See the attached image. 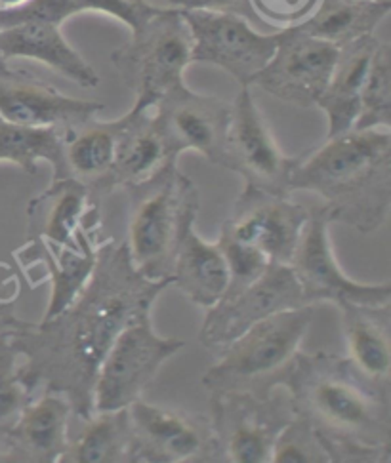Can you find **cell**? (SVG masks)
<instances>
[{
  "mask_svg": "<svg viewBox=\"0 0 391 463\" xmlns=\"http://www.w3.org/2000/svg\"><path fill=\"white\" fill-rule=\"evenodd\" d=\"M294 414L287 387L265 397L241 391L210 393L208 461L270 463L273 444Z\"/></svg>",
  "mask_w": 391,
  "mask_h": 463,
  "instance_id": "obj_7",
  "label": "cell"
},
{
  "mask_svg": "<svg viewBox=\"0 0 391 463\" xmlns=\"http://www.w3.org/2000/svg\"><path fill=\"white\" fill-rule=\"evenodd\" d=\"M378 3H391V0H378Z\"/></svg>",
  "mask_w": 391,
  "mask_h": 463,
  "instance_id": "obj_40",
  "label": "cell"
},
{
  "mask_svg": "<svg viewBox=\"0 0 391 463\" xmlns=\"http://www.w3.org/2000/svg\"><path fill=\"white\" fill-rule=\"evenodd\" d=\"M27 0H0V10H8V8H15L25 5Z\"/></svg>",
  "mask_w": 391,
  "mask_h": 463,
  "instance_id": "obj_38",
  "label": "cell"
},
{
  "mask_svg": "<svg viewBox=\"0 0 391 463\" xmlns=\"http://www.w3.org/2000/svg\"><path fill=\"white\" fill-rule=\"evenodd\" d=\"M284 387L294 412L323 437L332 463L389 461L391 399L365 383L348 359L300 353Z\"/></svg>",
  "mask_w": 391,
  "mask_h": 463,
  "instance_id": "obj_2",
  "label": "cell"
},
{
  "mask_svg": "<svg viewBox=\"0 0 391 463\" xmlns=\"http://www.w3.org/2000/svg\"><path fill=\"white\" fill-rule=\"evenodd\" d=\"M231 103L177 86L153 105V118L170 156L197 151L222 168Z\"/></svg>",
  "mask_w": 391,
  "mask_h": 463,
  "instance_id": "obj_15",
  "label": "cell"
},
{
  "mask_svg": "<svg viewBox=\"0 0 391 463\" xmlns=\"http://www.w3.org/2000/svg\"><path fill=\"white\" fill-rule=\"evenodd\" d=\"M98 231L100 225L86 227L79 248L62 246L44 239H27V242L14 252L25 271L41 267L44 279L50 280L52 288L43 320L62 313L91 280L98 260Z\"/></svg>",
  "mask_w": 391,
  "mask_h": 463,
  "instance_id": "obj_19",
  "label": "cell"
},
{
  "mask_svg": "<svg viewBox=\"0 0 391 463\" xmlns=\"http://www.w3.org/2000/svg\"><path fill=\"white\" fill-rule=\"evenodd\" d=\"M310 208L256 187H246L237 197L218 239L243 244L268 258L270 263L289 265L296 250Z\"/></svg>",
  "mask_w": 391,
  "mask_h": 463,
  "instance_id": "obj_11",
  "label": "cell"
},
{
  "mask_svg": "<svg viewBox=\"0 0 391 463\" xmlns=\"http://www.w3.org/2000/svg\"><path fill=\"white\" fill-rule=\"evenodd\" d=\"M378 44L380 41L375 34H365L361 39L340 46L329 84L315 105L327 115V137L344 134L353 128L359 113L363 84Z\"/></svg>",
  "mask_w": 391,
  "mask_h": 463,
  "instance_id": "obj_24",
  "label": "cell"
},
{
  "mask_svg": "<svg viewBox=\"0 0 391 463\" xmlns=\"http://www.w3.org/2000/svg\"><path fill=\"white\" fill-rule=\"evenodd\" d=\"M81 421V430L69 433L67 452L60 463H132L129 408L94 412Z\"/></svg>",
  "mask_w": 391,
  "mask_h": 463,
  "instance_id": "obj_27",
  "label": "cell"
},
{
  "mask_svg": "<svg viewBox=\"0 0 391 463\" xmlns=\"http://www.w3.org/2000/svg\"><path fill=\"white\" fill-rule=\"evenodd\" d=\"M60 27L50 22H24L0 29L3 58L6 61L15 58L41 61L82 88L100 86L94 67L65 41Z\"/></svg>",
  "mask_w": 391,
  "mask_h": 463,
  "instance_id": "obj_23",
  "label": "cell"
},
{
  "mask_svg": "<svg viewBox=\"0 0 391 463\" xmlns=\"http://www.w3.org/2000/svg\"><path fill=\"white\" fill-rule=\"evenodd\" d=\"M103 103L77 99L25 71L0 73V118L22 127L71 128L98 117Z\"/></svg>",
  "mask_w": 391,
  "mask_h": 463,
  "instance_id": "obj_17",
  "label": "cell"
},
{
  "mask_svg": "<svg viewBox=\"0 0 391 463\" xmlns=\"http://www.w3.org/2000/svg\"><path fill=\"white\" fill-rule=\"evenodd\" d=\"M191 31V63L224 69L239 86H251L279 44L281 31L260 33L237 14L182 10Z\"/></svg>",
  "mask_w": 391,
  "mask_h": 463,
  "instance_id": "obj_10",
  "label": "cell"
},
{
  "mask_svg": "<svg viewBox=\"0 0 391 463\" xmlns=\"http://www.w3.org/2000/svg\"><path fill=\"white\" fill-rule=\"evenodd\" d=\"M122 117L124 124L117 139L113 165L92 193L96 201L115 189H124L148 180L167 160L174 158L165 146L161 132L157 130L153 107L151 109L132 107Z\"/></svg>",
  "mask_w": 391,
  "mask_h": 463,
  "instance_id": "obj_22",
  "label": "cell"
},
{
  "mask_svg": "<svg viewBox=\"0 0 391 463\" xmlns=\"http://www.w3.org/2000/svg\"><path fill=\"white\" fill-rule=\"evenodd\" d=\"M22 320L14 315V304H5L0 301V334L12 332Z\"/></svg>",
  "mask_w": 391,
  "mask_h": 463,
  "instance_id": "obj_37",
  "label": "cell"
},
{
  "mask_svg": "<svg viewBox=\"0 0 391 463\" xmlns=\"http://www.w3.org/2000/svg\"><path fill=\"white\" fill-rule=\"evenodd\" d=\"M91 225H101L100 201L77 177L52 180L27 206V239L79 248L82 231Z\"/></svg>",
  "mask_w": 391,
  "mask_h": 463,
  "instance_id": "obj_20",
  "label": "cell"
},
{
  "mask_svg": "<svg viewBox=\"0 0 391 463\" xmlns=\"http://www.w3.org/2000/svg\"><path fill=\"white\" fill-rule=\"evenodd\" d=\"M122 124L124 117L110 122L94 117L63 130L65 172L91 187V193H94L113 165Z\"/></svg>",
  "mask_w": 391,
  "mask_h": 463,
  "instance_id": "obj_26",
  "label": "cell"
},
{
  "mask_svg": "<svg viewBox=\"0 0 391 463\" xmlns=\"http://www.w3.org/2000/svg\"><path fill=\"white\" fill-rule=\"evenodd\" d=\"M313 317L315 306H304L260 320L220 349L222 357L203 373V385L210 393L241 391L260 397L284 387Z\"/></svg>",
  "mask_w": 391,
  "mask_h": 463,
  "instance_id": "obj_5",
  "label": "cell"
},
{
  "mask_svg": "<svg viewBox=\"0 0 391 463\" xmlns=\"http://www.w3.org/2000/svg\"><path fill=\"white\" fill-rule=\"evenodd\" d=\"M63 130L58 127H22L0 118V163H12L27 174H37L39 160H44L54 170L52 180L67 177Z\"/></svg>",
  "mask_w": 391,
  "mask_h": 463,
  "instance_id": "obj_29",
  "label": "cell"
},
{
  "mask_svg": "<svg viewBox=\"0 0 391 463\" xmlns=\"http://www.w3.org/2000/svg\"><path fill=\"white\" fill-rule=\"evenodd\" d=\"M34 395L22 378L20 354L8 334H0V442Z\"/></svg>",
  "mask_w": 391,
  "mask_h": 463,
  "instance_id": "obj_31",
  "label": "cell"
},
{
  "mask_svg": "<svg viewBox=\"0 0 391 463\" xmlns=\"http://www.w3.org/2000/svg\"><path fill=\"white\" fill-rule=\"evenodd\" d=\"M340 48L315 39L298 27L281 29L272 60L254 75L251 86L301 109L315 107L323 96Z\"/></svg>",
  "mask_w": 391,
  "mask_h": 463,
  "instance_id": "obj_14",
  "label": "cell"
},
{
  "mask_svg": "<svg viewBox=\"0 0 391 463\" xmlns=\"http://www.w3.org/2000/svg\"><path fill=\"white\" fill-rule=\"evenodd\" d=\"M127 408L134 463L208 461V418L141 399Z\"/></svg>",
  "mask_w": 391,
  "mask_h": 463,
  "instance_id": "obj_16",
  "label": "cell"
},
{
  "mask_svg": "<svg viewBox=\"0 0 391 463\" xmlns=\"http://www.w3.org/2000/svg\"><path fill=\"white\" fill-rule=\"evenodd\" d=\"M391 127V46L380 43L372 56L368 73L361 90L359 113L355 118V130Z\"/></svg>",
  "mask_w": 391,
  "mask_h": 463,
  "instance_id": "obj_30",
  "label": "cell"
},
{
  "mask_svg": "<svg viewBox=\"0 0 391 463\" xmlns=\"http://www.w3.org/2000/svg\"><path fill=\"white\" fill-rule=\"evenodd\" d=\"M79 6L81 12H103L117 17L130 31H136L141 24H146L161 6H155L148 0H71Z\"/></svg>",
  "mask_w": 391,
  "mask_h": 463,
  "instance_id": "obj_34",
  "label": "cell"
},
{
  "mask_svg": "<svg viewBox=\"0 0 391 463\" xmlns=\"http://www.w3.org/2000/svg\"><path fill=\"white\" fill-rule=\"evenodd\" d=\"M296 191L317 194L330 223L375 233L391 210V132L351 128L327 137L298 158L289 180V193Z\"/></svg>",
  "mask_w": 391,
  "mask_h": 463,
  "instance_id": "obj_3",
  "label": "cell"
},
{
  "mask_svg": "<svg viewBox=\"0 0 391 463\" xmlns=\"http://www.w3.org/2000/svg\"><path fill=\"white\" fill-rule=\"evenodd\" d=\"M77 14L82 12L71 0H27L22 6L0 10V29L24 22H50L62 25Z\"/></svg>",
  "mask_w": 391,
  "mask_h": 463,
  "instance_id": "obj_33",
  "label": "cell"
},
{
  "mask_svg": "<svg viewBox=\"0 0 391 463\" xmlns=\"http://www.w3.org/2000/svg\"><path fill=\"white\" fill-rule=\"evenodd\" d=\"M389 10L391 3L378 0H319L308 20L294 27L340 48L365 34H375Z\"/></svg>",
  "mask_w": 391,
  "mask_h": 463,
  "instance_id": "obj_28",
  "label": "cell"
},
{
  "mask_svg": "<svg viewBox=\"0 0 391 463\" xmlns=\"http://www.w3.org/2000/svg\"><path fill=\"white\" fill-rule=\"evenodd\" d=\"M251 5L260 20L294 27L308 20L319 0H251Z\"/></svg>",
  "mask_w": 391,
  "mask_h": 463,
  "instance_id": "obj_35",
  "label": "cell"
},
{
  "mask_svg": "<svg viewBox=\"0 0 391 463\" xmlns=\"http://www.w3.org/2000/svg\"><path fill=\"white\" fill-rule=\"evenodd\" d=\"M193 39L182 10L158 8L141 24L127 44L111 53V61L127 88L136 94L134 107L151 109L177 86L191 65Z\"/></svg>",
  "mask_w": 391,
  "mask_h": 463,
  "instance_id": "obj_6",
  "label": "cell"
},
{
  "mask_svg": "<svg viewBox=\"0 0 391 463\" xmlns=\"http://www.w3.org/2000/svg\"><path fill=\"white\" fill-rule=\"evenodd\" d=\"M330 220L317 206L308 213L289 267L300 284L306 306L344 304L386 306L391 304V282H358L349 279L336 261L330 241Z\"/></svg>",
  "mask_w": 391,
  "mask_h": 463,
  "instance_id": "obj_9",
  "label": "cell"
},
{
  "mask_svg": "<svg viewBox=\"0 0 391 463\" xmlns=\"http://www.w3.org/2000/svg\"><path fill=\"white\" fill-rule=\"evenodd\" d=\"M8 61L3 58V52H0V73H5V71H8Z\"/></svg>",
  "mask_w": 391,
  "mask_h": 463,
  "instance_id": "obj_39",
  "label": "cell"
},
{
  "mask_svg": "<svg viewBox=\"0 0 391 463\" xmlns=\"http://www.w3.org/2000/svg\"><path fill=\"white\" fill-rule=\"evenodd\" d=\"M272 463H332V458L315 427L294 414L273 444Z\"/></svg>",
  "mask_w": 391,
  "mask_h": 463,
  "instance_id": "obj_32",
  "label": "cell"
},
{
  "mask_svg": "<svg viewBox=\"0 0 391 463\" xmlns=\"http://www.w3.org/2000/svg\"><path fill=\"white\" fill-rule=\"evenodd\" d=\"M184 345L177 337L158 335L151 315L136 318L117 335L98 368L92 389L94 412L119 411L141 399L158 370Z\"/></svg>",
  "mask_w": 391,
  "mask_h": 463,
  "instance_id": "obj_8",
  "label": "cell"
},
{
  "mask_svg": "<svg viewBox=\"0 0 391 463\" xmlns=\"http://www.w3.org/2000/svg\"><path fill=\"white\" fill-rule=\"evenodd\" d=\"M170 277L191 304L210 309L227 288L229 269L220 246L199 237L193 223L177 242Z\"/></svg>",
  "mask_w": 391,
  "mask_h": 463,
  "instance_id": "obj_25",
  "label": "cell"
},
{
  "mask_svg": "<svg viewBox=\"0 0 391 463\" xmlns=\"http://www.w3.org/2000/svg\"><path fill=\"white\" fill-rule=\"evenodd\" d=\"M168 287L172 277L151 280L136 269L127 242H100L91 280L62 313L39 325L22 320L8 332L27 387L33 393L58 391L73 406V416L91 418L92 389L105 353L136 318L151 315Z\"/></svg>",
  "mask_w": 391,
  "mask_h": 463,
  "instance_id": "obj_1",
  "label": "cell"
},
{
  "mask_svg": "<svg viewBox=\"0 0 391 463\" xmlns=\"http://www.w3.org/2000/svg\"><path fill=\"white\" fill-rule=\"evenodd\" d=\"M130 199L127 246L136 269L151 280L168 279L177 242L195 223L199 191L170 158L148 180L124 187Z\"/></svg>",
  "mask_w": 391,
  "mask_h": 463,
  "instance_id": "obj_4",
  "label": "cell"
},
{
  "mask_svg": "<svg viewBox=\"0 0 391 463\" xmlns=\"http://www.w3.org/2000/svg\"><path fill=\"white\" fill-rule=\"evenodd\" d=\"M170 8L177 10H208V12H224V14H237L246 17V20H256V15L251 0H168Z\"/></svg>",
  "mask_w": 391,
  "mask_h": 463,
  "instance_id": "obj_36",
  "label": "cell"
},
{
  "mask_svg": "<svg viewBox=\"0 0 391 463\" xmlns=\"http://www.w3.org/2000/svg\"><path fill=\"white\" fill-rule=\"evenodd\" d=\"M304 306V296L291 267L270 263L256 280L234 294L222 296L215 307L206 309L199 342L220 351L260 320Z\"/></svg>",
  "mask_w": 391,
  "mask_h": 463,
  "instance_id": "obj_13",
  "label": "cell"
},
{
  "mask_svg": "<svg viewBox=\"0 0 391 463\" xmlns=\"http://www.w3.org/2000/svg\"><path fill=\"white\" fill-rule=\"evenodd\" d=\"M39 393L0 442V461L60 463L67 452L73 406L58 391Z\"/></svg>",
  "mask_w": 391,
  "mask_h": 463,
  "instance_id": "obj_18",
  "label": "cell"
},
{
  "mask_svg": "<svg viewBox=\"0 0 391 463\" xmlns=\"http://www.w3.org/2000/svg\"><path fill=\"white\" fill-rule=\"evenodd\" d=\"M300 156H287L265 127L251 86H241L231 103L222 168L239 174L246 187L291 194L289 180Z\"/></svg>",
  "mask_w": 391,
  "mask_h": 463,
  "instance_id": "obj_12",
  "label": "cell"
},
{
  "mask_svg": "<svg viewBox=\"0 0 391 463\" xmlns=\"http://www.w3.org/2000/svg\"><path fill=\"white\" fill-rule=\"evenodd\" d=\"M338 311L348 347V363L365 383L391 399V304H344Z\"/></svg>",
  "mask_w": 391,
  "mask_h": 463,
  "instance_id": "obj_21",
  "label": "cell"
}]
</instances>
